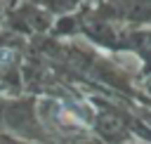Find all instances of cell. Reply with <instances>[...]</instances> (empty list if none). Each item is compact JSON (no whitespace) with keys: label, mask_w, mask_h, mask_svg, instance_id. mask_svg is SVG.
Returning a JSON list of instances; mask_svg holds the SVG:
<instances>
[{"label":"cell","mask_w":151,"mask_h":144,"mask_svg":"<svg viewBox=\"0 0 151 144\" xmlns=\"http://www.w3.org/2000/svg\"><path fill=\"white\" fill-rule=\"evenodd\" d=\"M61 120H64V123H80V120L71 113V111H64V113H61Z\"/></svg>","instance_id":"obj_1"}]
</instances>
